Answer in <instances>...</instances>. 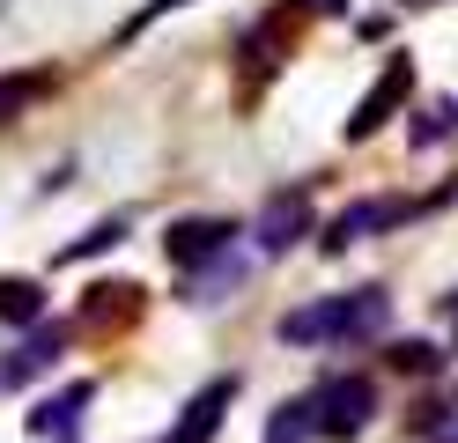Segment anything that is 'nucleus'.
Segmentation results:
<instances>
[{"mask_svg":"<svg viewBox=\"0 0 458 443\" xmlns=\"http://www.w3.org/2000/svg\"><path fill=\"white\" fill-rule=\"evenodd\" d=\"M97 399V384L89 377H74V384H60L52 399H38V413H30V436H74V422H81V406Z\"/></svg>","mask_w":458,"mask_h":443,"instance_id":"9","label":"nucleus"},{"mask_svg":"<svg viewBox=\"0 0 458 443\" xmlns=\"http://www.w3.org/2000/svg\"><path fill=\"white\" fill-rule=\"evenodd\" d=\"M45 89H52V74H45V67H30V74H0V133H8L15 118L45 97Z\"/></svg>","mask_w":458,"mask_h":443,"instance_id":"10","label":"nucleus"},{"mask_svg":"<svg viewBox=\"0 0 458 443\" xmlns=\"http://www.w3.org/2000/svg\"><path fill=\"white\" fill-rule=\"evenodd\" d=\"M437 318H451V347H458V295H444V303H437Z\"/></svg>","mask_w":458,"mask_h":443,"instance_id":"19","label":"nucleus"},{"mask_svg":"<svg viewBox=\"0 0 458 443\" xmlns=\"http://www.w3.org/2000/svg\"><path fill=\"white\" fill-rule=\"evenodd\" d=\"M289 8H310V15H340L348 0H289Z\"/></svg>","mask_w":458,"mask_h":443,"instance_id":"18","label":"nucleus"},{"mask_svg":"<svg viewBox=\"0 0 458 443\" xmlns=\"http://www.w3.org/2000/svg\"><path fill=\"white\" fill-rule=\"evenodd\" d=\"M163 251L178 259L185 274H199V266H215V259L237 251V222H229V215H178L170 236H163Z\"/></svg>","mask_w":458,"mask_h":443,"instance_id":"3","label":"nucleus"},{"mask_svg":"<svg viewBox=\"0 0 458 443\" xmlns=\"http://www.w3.org/2000/svg\"><path fill=\"white\" fill-rule=\"evenodd\" d=\"M303 236H310V192L303 185H281L259 207V222H251V244H259L267 259H281V251H296Z\"/></svg>","mask_w":458,"mask_h":443,"instance_id":"4","label":"nucleus"},{"mask_svg":"<svg viewBox=\"0 0 458 443\" xmlns=\"http://www.w3.org/2000/svg\"><path fill=\"white\" fill-rule=\"evenodd\" d=\"M407 89H414V59H399V52H392V67L377 74V89H369V97L355 104V118H348V141H369L399 104H407Z\"/></svg>","mask_w":458,"mask_h":443,"instance_id":"6","label":"nucleus"},{"mask_svg":"<svg viewBox=\"0 0 458 443\" xmlns=\"http://www.w3.org/2000/svg\"><path fill=\"white\" fill-rule=\"evenodd\" d=\"M133 295H140L133 281H97V288H89V311H81V318H119V311H133Z\"/></svg>","mask_w":458,"mask_h":443,"instance_id":"14","label":"nucleus"},{"mask_svg":"<svg viewBox=\"0 0 458 443\" xmlns=\"http://www.w3.org/2000/svg\"><path fill=\"white\" fill-rule=\"evenodd\" d=\"M399 215H407V207H392V200H355V207H340V215L318 229V244L326 251H348V244H362L369 229H392Z\"/></svg>","mask_w":458,"mask_h":443,"instance_id":"8","label":"nucleus"},{"mask_svg":"<svg viewBox=\"0 0 458 443\" xmlns=\"http://www.w3.org/2000/svg\"><path fill=\"white\" fill-rule=\"evenodd\" d=\"M0 318H8V325H45V288L38 281H8V274H0Z\"/></svg>","mask_w":458,"mask_h":443,"instance_id":"11","label":"nucleus"},{"mask_svg":"<svg viewBox=\"0 0 458 443\" xmlns=\"http://www.w3.org/2000/svg\"><path fill=\"white\" fill-rule=\"evenodd\" d=\"M392 370H414L421 377V370H444V354L428 340H392Z\"/></svg>","mask_w":458,"mask_h":443,"instance_id":"15","label":"nucleus"},{"mask_svg":"<svg viewBox=\"0 0 458 443\" xmlns=\"http://www.w3.org/2000/svg\"><path fill=\"white\" fill-rule=\"evenodd\" d=\"M60 347H67L60 325H30V333L0 354V384H30V377H45L52 362H60Z\"/></svg>","mask_w":458,"mask_h":443,"instance_id":"7","label":"nucleus"},{"mask_svg":"<svg viewBox=\"0 0 458 443\" xmlns=\"http://www.w3.org/2000/svg\"><path fill=\"white\" fill-rule=\"evenodd\" d=\"M185 8V0H148V8H140V15H126V30H119V45L126 38H140V30H148V22H163V15H178Z\"/></svg>","mask_w":458,"mask_h":443,"instance_id":"17","label":"nucleus"},{"mask_svg":"<svg viewBox=\"0 0 458 443\" xmlns=\"http://www.w3.org/2000/svg\"><path fill=\"white\" fill-rule=\"evenodd\" d=\"M369 413H377V384L369 377H318V392H310V429L318 436H362Z\"/></svg>","mask_w":458,"mask_h":443,"instance_id":"2","label":"nucleus"},{"mask_svg":"<svg viewBox=\"0 0 458 443\" xmlns=\"http://www.w3.org/2000/svg\"><path fill=\"white\" fill-rule=\"evenodd\" d=\"M451 126H458V97L428 104V111H421V126H414V148H428V141H437V133H451Z\"/></svg>","mask_w":458,"mask_h":443,"instance_id":"16","label":"nucleus"},{"mask_svg":"<svg viewBox=\"0 0 458 443\" xmlns=\"http://www.w3.org/2000/svg\"><path fill=\"white\" fill-rule=\"evenodd\" d=\"M126 236V215H104L89 236H74V244H60V266H74V259H97V251H111Z\"/></svg>","mask_w":458,"mask_h":443,"instance_id":"13","label":"nucleus"},{"mask_svg":"<svg viewBox=\"0 0 458 443\" xmlns=\"http://www.w3.org/2000/svg\"><path fill=\"white\" fill-rule=\"evenodd\" d=\"M385 318H392L385 288H340V295H318V303L289 311L281 318V340L289 347H348V340L385 333Z\"/></svg>","mask_w":458,"mask_h":443,"instance_id":"1","label":"nucleus"},{"mask_svg":"<svg viewBox=\"0 0 458 443\" xmlns=\"http://www.w3.org/2000/svg\"><path fill=\"white\" fill-rule=\"evenodd\" d=\"M229 406H237V377H215V384H199V392L178 406V422H170L156 443H215Z\"/></svg>","mask_w":458,"mask_h":443,"instance_id":"5","label":"nucleus"},{"mask_svg":"<svg viewBox=\"0 0 458 443\" xmlns=\"http://www.w3.org/2000/svg\"><path fill=\"white\" fill-rule=\"evenodd\" d=\"M310 436H318V429H310V399H281L259 443H310Z\"/></svg>","mask_w":458,"mask_h":443,"instance_id":"12","label":"nucleus"}]
</instances>
